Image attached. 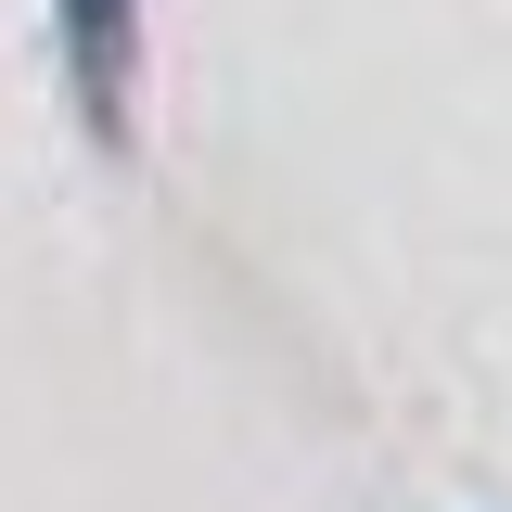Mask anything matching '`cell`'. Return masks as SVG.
<instances>
[{"label": "cell", "mask_w": 512, "mask_h": 512, "mask_svg": "<svg viewBox=\"0 0 512 512\" xmlns=\"http://www.w3.org/2000/svg\"><path fill=\"white\" fill-rule=\"evenodd\" d=\"M64 26V77L103 141H128V90H141V0H52Z\"/></svg>", "instance_id": "obj_1"}]
</instances>
